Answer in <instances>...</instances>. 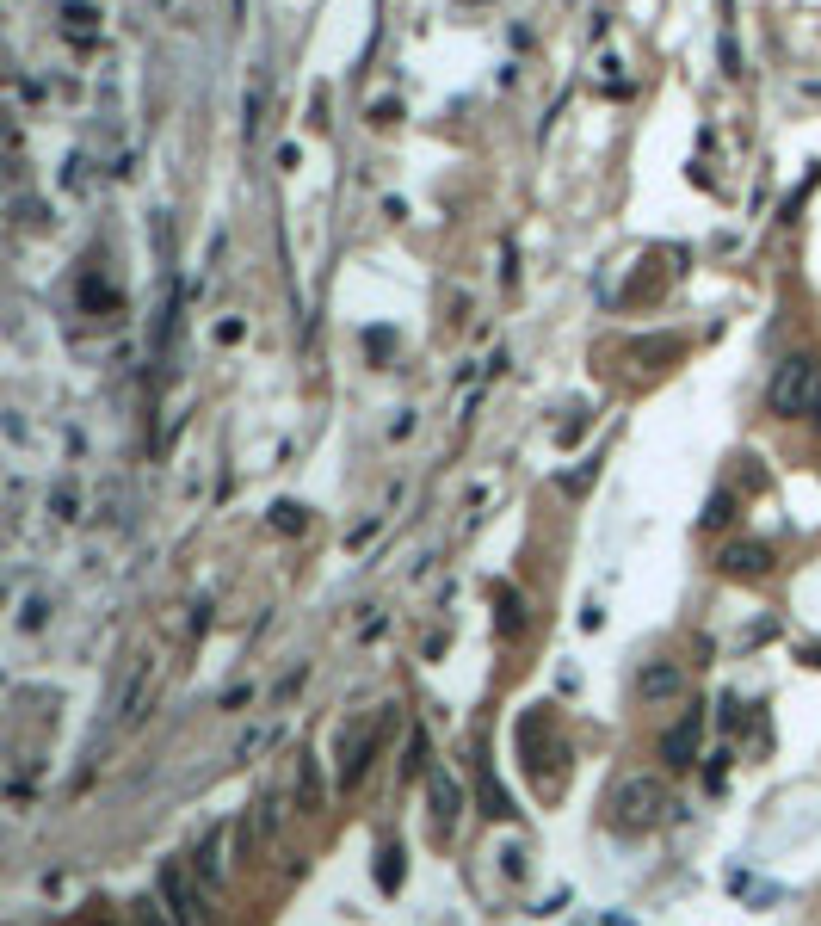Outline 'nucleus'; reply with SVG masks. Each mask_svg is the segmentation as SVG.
I'll return each mask as SVG.
<instances>
[{
  "instance_id": "nucleus-1",
  "label": "nucleus",
  "mask_w": 821,
  "mask_h": 926,
  "mask_svg": "<svg viewBox=\"0 0 821 926\" xmlns=\"http://www.w3.org/2000/svg\"><path fill=\"white\" fill-rule=\"evenodd\" d=\"M772 408L778 414H809L821 420V359H784L778 377H772Z\"/></svg>"
},
{
  "instance_id": "nucleus-2",
  "label": "nucleus",
  "mask_w": 821,
  "mask_h": 926,
  "mask_svg": "<svg viewBox=\"0 0 821 926\" xmlns=\"http://www.w3.org/2000/svg\"><path fill=\"white\" fill-rule=\"evenodd\" d=\"M661 809H667V791L655 785V778H630V785L618 791V822L636 828V822H661Z\"/></svg>"
},
{
  "instance_id": "nucleus-3",
  "label": "nucleus",
  "mask_w": 821,
  "mask_h": 926,
  "mask_svg": "<svg viewBox=\"0 0 821 926\" xmlns=\"http://www.w3.org/2000/svg\"><path fill=\"white\" fill-rule=\"evenodd\" d=\"M161 902H167L173 926H198V896L186 883V865H161Z\"/></svg>"
},
{
  "instance_id": "nucleus-4",
  "label": "nucleus",
  "mask_w": 821,
  "mask_h": 926,
  "mask_svg": "<svg viewBox=\"0 0 821 926\" xmlns=\"http://www.w3.org/2000/svg\"><path fill=\"white\" fill-rule=\"evenodd\" d=\"M692 754H698V717H686L680 729H667V741H661V760H667L673 772H686Z\"/></svg>"
},
{
  "instance_id": "nucleus-5",
  "label": "nucleus",
  "mask_w": 821,
  "mask_h": 926,
  "mask_svg": "<svg viewBox=\"0 0 821 926\" xmlns=\"http://www.w3.org/2000/svg\"><path fill=\"white\" fill-rule=\"evenodd\" d=\"M680 686H686V673L673 667V661H655V667H642V698H649V704H661V698H680Z\"/></svg>"
},
{
  "instance_id": "nucleus-6",
  "label": "nucleus",
  "mask_w": 821,
  "mask_h": 926,
  "mask_svg": "<svg viewBox=\"0 0 821 926\" xmlns=\"http://www.w3.org/2000/svg\"><path fill=\"white\" fill-rule=\"evenodd\" d=\"M723 562H729V575H766V550L760 544H735Z\"/></svg>"
},
{
  "instance_id": "nucleus-7",
  "label": "nucleus",
  "mask_w": 821,
  "mask_h": 926,
  "mask_svg": "<svg viewBox=\"0 0 821 926\" xmlns=\"http://www.w3.org/2000/svg\"><path fill=\"white\" fill-rule=\"evenodd\" d=\"M433 803H439V828H451L457 822V785H451V778H433Z\"/></svg>"
},
{
  "instance_id": "nucleus-8",
  "label": "nucleus",
  "mask_w": 821,
  "mask_h": 926,
  "mask_svg": "<svg viewBox=\"0 0 821 926\" xmlns=\"http://www.w3.org/2000/svg\"><path fill=\"white\" fill-rule=\"evenodd\" d=\"M278 525H284V531H291V525L303 531V507H291V501H284V507H278Z\"/></svg>"
}]
</instances>
